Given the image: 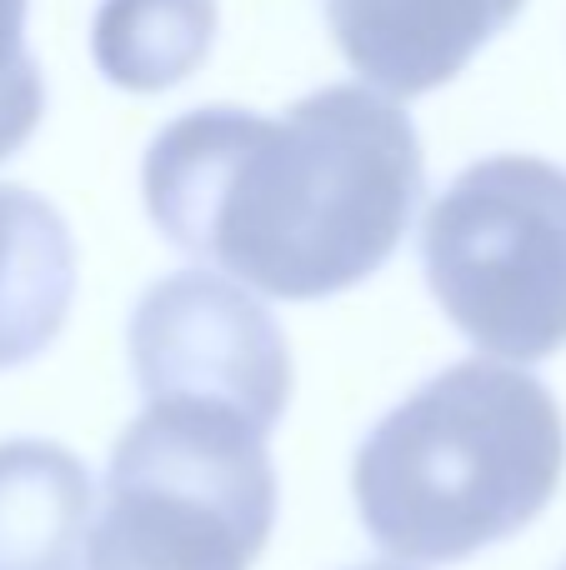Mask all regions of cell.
Masks as SVG:
<instances>
[{"instance_id":"obj_11","label":"cell","mask_w":566,"mask_h":570,"mask_svg":"<svg viewBox=\"0 0 566 570\" xmlns=\"http://www.w3.org/2000/svg\"><path fill=\"white\" fill-rule=\"evenodd\" d=\"M351 570H407V566H351Z\"/></svg>"},{"instance_id":"obj_5","label":"cell","mask_w":566,"mask_h":570,"mask_svg":"<svg viewBox=\"0 0 566 570\" xmlns=\"http://www.w3.org/2000/svg\"><path fill=\"white\" fill-rule=\"evenodd\" d=\"M126 351L146 401H216L266 435L296 391L276 315L246 285L211 271H176L146 285L126 325Z\"/></svg>"},{"instance_id":"obj_4","label":"cell","mask_w":566,"mask_h":570,"mask_svg":"<svg viewBox=\"0 0 566 570\" xmlns=\"http://www.w3.org/2000/svg\"><path fill=\"white\" fill-rule=\"evenodd\" d=\"M421 266L447 321L501 361L566 345V170L541 156L471 160L427 210Z\"/></svg>"},{"instance_id":"obj_1","label":"cell","mask_w":566,"mask_h":570,"mask_svg":"<svg viewBox=\"0 0 566 570\" xmlns=\"http://www.w3.org/2000/svg\"><path fill=\"white\" fill-rule=\"evenodd\" d=\"M140 196L176 250L276 301H326L397 256L427 196V160L397 100L326 86L281 116H176L150 140Z\"/></svg>"},{"instance_id":"obj_3","label":"cell","mask_w":566,"mask_h":570,"mask_svg":"<svg viewBox=\"0 0 566 570\" xmlns=\"http://www.w3.org/2000/svg\"><path fill=\"white\" fill-rule=\"evenodd\" d=\"M276 525L266 431L216 401H146L120 431L86 570H251Z\"/></svg>"},{"instance_id":"obj_12","label":"cell","mask_w":566,"mask_h":570,"mask_svg":"<svg viewBox=\"0 0 566 570\" xmlns=\"http://www.w3.org/2000/svg\"><path fill=\"white\" fill-rule=\"evenodd\" d=\"M557 570H566V561H562V566H557Z\"/></svg>"},{"instance_id":"obj_10","label":"cell","mask_w":566,"mask_h":570,"mask_svg":"<svg viewBox=\"0 0 566 570\" xmlns=\"http://www.w3.org/2000/svg\"><path fill=\"white\" fill-rule=\"evenodd\" d=\"M26 6L0 0V160H10L46 116V76L26 46Z\"/></svg>"},{"instance_id":"obj_7","label":"cell","mask_w":566,"mask_h":570,"mask_svg":"<svg viewBox=\"0 0 566 570\" xmlns=\"http://www.w3.org/2000/svg\"><path fill=\"white\" fill-rule=\"evenodd\" d=\"M96 485L56 441H0V570H86Z\"/></svg>"},{"instance_id":"obj_8","label":"cell","mask_w":566,"mask_h":570,"mask_svg":"<svg viewBox=\"0 0 566 570\" xmlns=\"http://www.w3.org/2000/svg\"><path fill=\"white\" fill-rule=\"evenodd\" d=\"M76 301V240L46 196L0 186V371L36 361Z\"/></svg>"},{"instance_id":"obj_6","label":"cell","mask_w":566,"mask_h":570,"mask_svg":"<svg viewBox=\"0 0 566 570\" xmlns=\"http://www.w3.org/2000/svg\"><path fill=\"white\" fill-rule=\"evenodd\" d=\"M527 0H321L347 66L387 100L457 80Z\"/></svg>"},{"instance_id":"obj_9","label":"cell","mask_w":566,"mask_h":570,"mask_svg":"<svg viewBox=\"0 0 566 570\" xmlns=\"http://www.w3.org/2000/svg\"><path fill=\"white\" fill-rule=\"evenodd\" d=\"M216 0H100L90 26L96 70L120 90L156 96L211 56Z\"/></svg>"},{"instance_id":"obj_2","label":"cell","mask_w":566,"mask_h":570,"mask_svg":"<svg viewBox=\"0 0 566 570\" xmlns=\"http://www.w3.org/2000/svg\"><path fill=\"white\" fill-rule=\"evenodd\" d=\"M566 471L562 405L537 375L461 361L391 405L357 445L367 535L401 566H451L527 531Z\"/></svg>"}]
</instances>
